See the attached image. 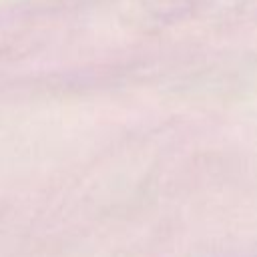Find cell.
Masks as SVG:
<instances>
[]
</instances>
